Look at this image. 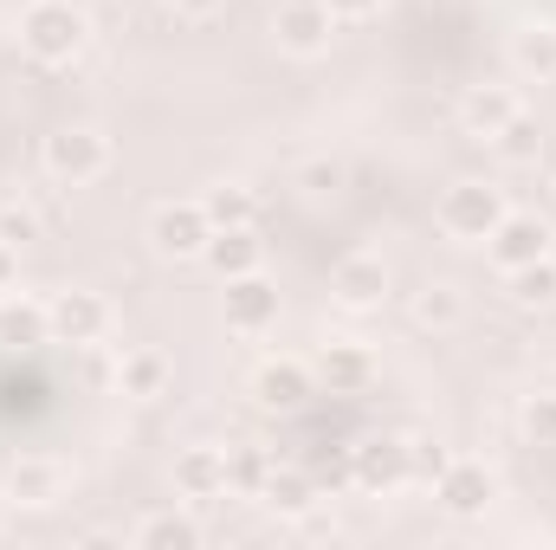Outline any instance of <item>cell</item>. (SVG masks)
<instances>
[{"label": "cell", "mask_w": 556, "mask_h": 550, "mask_svg": "<svg viewBox=\"0 0 556 550\" xmlns=\"http://www.w3.org/2000/svg\"><path fill=\"white\" fill-rule=\"evenodd\" d=\"M91 39V20L72 0H26L20 7V52L33 65H72Z\"/></svg>", "instance_id": "cell-1"}, {"label": "cell", "mask_w": 556, "mask_h": 550, "mask_svg": "<svg viewBox=\"0 0 556 550\" xmlns=\"http://www.w3.org/2000/svg\"><path fill=\"white\" fill-rule=\"evenodd\" d=\"M505 214H511L505 188H498V182H479V175H466V182L440 188V201H433L440 234H446V240H459V247H485V240H492V227H498Z\"/></svg>", "instance_id": "cell-2"}, {"label": "cell", "mask_w": 556, "mask_h": 550, "mask_svg": "<svg viewBox=\"0 0 556 550\" xmlns=\"http://www.w3.org/2000/svg\"><path fill=\"white\" fill-rule=\"evenodd\" d=\"M415 479V440L408 434H369L350 447V486L369 499H389Z\"/></svg>", "instance_id": "cell-3"}, {"label": "cell", "mask_w": 556, "mask_h": 550, "mask_svg": "<svg viewBox=\"0 0 556 550\" xmlns=\"http://www.w3.org/2000/svg\"><path fill=\"white\" fill-rule=\"evenodd\" d=\"M39 162H46V175L59 188H85V182H98L111 168V137L91 130V124H65V130H52L39 142Z\"/></svg>", "instance_id": "cell-4"}, {"label": "cell", "mask_w": 556, "mask_h": 550, "mask_svg": "<svg viewBox=\"0 0 556 550\" xmlns=\"http://www.w3.org/2000/svg\"><path fill=\"white\" fill-rule=\"evenodd\" d=\"M207 240H214V221H207V208H201V201H162V208L149 214V253H155V260H168V266L201 260V253H207Z\"/></svg>", "instance_id": "cell-5"}, {"label": "cell", "mask_w": 556, "mask_h": 550, "mask_svg": "<svg viewBox=\"0 0 556 550\" xmlns=\"http://www.w3.org/2000/svg\"><path fill=\"white\" fill-rule=\"evenodd\" d=\"M551 253H556V227L544 214H531V208H511V214L492 227V240H485V260H492L498 273H518V266L551 260Z\"/></svg>", "instance_id": "cell-6"}, {"label": "cell", "mask_w": 556, "mask_h": 550, "mask_svg": "<svg viewBox=\"0 0 556 550\" xmlns=\"http://www.w3.org/2000/svg\"><path fill=\"white\" fill-rule=\"evenodd\" d=\"M278 311H285V298H278V285L266 278V266L227 278V291H220V317H227L233 337H266L278 324Z\"/></svg>", "instance_id": "cell-7"}, {"label": "cell", "mask_w": 556, "mask_h": 550, "mask_svg": "<svg viewBox=\"0 0 556 550\" xmlns=\"http://www.w3.org/2000/svg\"><path fill=\"white\" fill-rule=\"evenodd\" d=\"M46 324H52V343H72V350H98V337L111 330V304L85 285L72 291H52L46 298Z\"/></svg>", "instance_id": "cell-8"}, {"label": "cell", "mask_w": 556, "mask_h": 550, "mask_svg": "<svg viewBox=\"0 0 556 550\" xmlns=\"http://www.w3.org/2000/svg\"><path fill=\"white\" fill-rule=\"evenodd\" d=\"M389 291H395V273H389V260L382 253H343L337 266H330V298L343 304V311H382L389 304Z\"/></svg>", "instance_id": "cell-9"}, {"label": "cell", "mask_w": 556, "mask_h": 550, "mask_svg": "<svg viewBox=\"0 0 556 550\" xmlns=\"http://www.w3.org/2000/svg\"><path fill=\"white\" fill-rule=\"evenodd\" d=\"M337 26L343 20L324 0H285L273 13V39H278V52H291V59H324L330 39H337Z\"/></svg>", "instance_id": "cell-10"}, {"label": "cell", "mask_w": 556, "mask_h": 550, "mask_svg": "<svg viewBox=\"0 0 556 550\" xmlns=\"http://www.w3.org/2000/svg\"><path fill=\"white\" fill-rule=\"evenodd\" d=\"M433 499L446 518H485L498 505V473L485 460H446V473L433 479Z\"/></svg>", "instance_id": "cell-11"}, {"label": "cell", "mask_w": 556, "mask_h": 550, "mask_svg": "<svg viewBox=\"0 0 556 550\" xmlns=\"http://www.w3.org/2000/svg\"><path fill=\"white\" fill-rule=\"evenodd\" d=\"M311 396H317V370L298 363V357H266L253 370V402L266 414H298Z\"/></svg>", "instance_id": "cell-12"}, {"label": "cell", "mask_w": 556, "mask_h": 550, "mask_svg": "<svg viewBox=\"0 0 556 550\" xmlns=\"http://www.w3.org/2000/svg\"><path fill=\"white\" fill-rule=\"evenodd\" d=\"M201 266L220 278V285L240 278V273H260V266H266V240H260V227H214Z\"/></svg>", "instance_id": "cell-13"}, {"label": "cell", "mask_w": 556, "mask_h": 550, "mask_svg": "<svg viewBox=\"0 0 556 550\" xmlns=\"http://www.w3.org/2000/svg\"><path fill=\"white\" fill-rule=\"evenodd\" d=\"M525 104H518V91L511 85H472L466 98H459V130L466 137H479V142H492L511 117H518Z\"/></svg>", "instance_id": "cell-14"}, {"label": "cell", "mask_w": 556, "mask_h": 550, "mask_svg": "<svg viewBox=\"0 0 556 550\" xmlns=\"http://www.w3.org/2000/svg\"><path fill=\"white\" fill-rule=\"evenodd\" d=\"M311 370H317V389H330V396H363L376 383V357L363 343H324V357Z\"/></svg>", "instance_id": "cell-15"}, {"label": "cell", "mask_w": 556, "mask_h": 550, "mask_svg": "<svg viewBox=\"0 0 556 550\" xmlns=\"http://www.w3.org/2000/svg\"><path fill=\"white\" fill-rule=\"evenodd\" d=\"M175 492L181 499H220L227 492V447H181L175 453Z\"/></svg>", "instance_id": "cell-16"}, {"label": "cell", "mask_w": 556, "mask_h": 550, "mask_svg": "<svg viewBox=\"0 0 556 550\" xmlns=\"http://www.w3.org/2000/svg\"><path fill=\"white\" fill-rule=\"evenodd\" d=\"M59 492H65V466L52 453H20L13 460L7 499H20V505H59Z\"/></svg>", "instance_id": "cell-17"}, {"label": "cell", "mask_w": 556, "mask_h": 550, "mask_svg": "<svg viewBox=\"0 0 556 550\" xmlns=\"http://www.w3.org/2000/svg\"><path fill=\"white\" fill-rule=\"evenodd\" d=\"M324 499V486H317V473H304V466H273V479L260 486V505L273 512V518H304L311 505Z\"/></svg>", "instance_id": "cell-18"}, {"label": "cell", "mask_w": 556, "mask_h": 550, "mask_svg": "<svg viewBox=\"0 0 556 550\" xmlns=\"http://www.w3.org/2000/svg\"><path fill=\"white\" fill-rule=\"evenodd\" d=\"M168 383H175V370H168L162 350H124V357H117V396H130V402H162Z\"/></svg>", "instance_id": "cell-19"}, {"label": "cell", "mask_w": 556, "mask_h": 550, "mask_svg": "<svg viewBox=\"0 0 556 550\" xmlns=\"http://www.w3.org/2000/svg\"><path fill=\"white\" fill-rule=\"evenodd\" d=\"M39 343H52L46 304H39V298L7 291V298H0V350H39Z\"/></svg>", "instance_id": "cell-20"}, {"label": "cell", "mask_w": 556, "mask_h": 550, "mask_svg": "<svg viewBox=\"0 0 556 550\" xmlns=\"http://www.w3.org/2000/svg\"><path fill=\"white\" fill-rule=\"evenodd\" d=\"M511 72L531 78V85H556V26L551 20L511 33Z\"/></svg>", "instance_id": "cell-21"}, {"label": "cell", "mask_w": 556, "mask_h": 550, "mask_svg": "<svg viewBox=\"0 0 556 550\" xmlns=\"http://www.w3.org/2000/svg\"><path fill=\"white\" fill-rule=\"evenodd\" d=\"M544 142H551L544 137V124H538L531 111H518V117L492 137V155H498L505 168H538V162H544Z\"/></svg>", "instance_id": "cell-22"}, {"label": "cell", "mask_w": 556, "mask_h": 550, "mask_svg": "<svg viewBox=\"0 0 556 550\" xmlns=\"http://www.w3.org/2000/svg\"><path fill=\"white\" fill-rule=\"evenodd\" d=\"M408 317H415L420 330H459V324H466V298H459V285L433 278V285H420V291H415Z\"/></svg>", "instance_id": "cell-23"}, {"label": "cell", "mask_w": 556, "mask_h": 550, "mask_svg": "<svg viewBox=\"0 0 556 550\" xmlns=\"http://www.w3.org/2000/svg\"><path fill=\"white\" fill-rule=\"evenodd\" d=\"M130 538H137L142 550H194V545H201V518L168 505V512H149Z\"/></svg>", "instance_id": "cell-24"}, {"label": "cell", "mask_w": 556, "mask_h": 550, "mask_svg": "<svg viewBox=\"0 0 556 550\" xmlns=\"http://www.w3.org/2000/svg\"><path fill=\"white\" fill-rule=\"evenodd\" d=\"M201 208H207L214 227H260V195H253L247 182H214V188L201 195Z\"/></svg>", "instance_id": "cell-25"}, {"label": "cell", "mask_w": 556, "mask_h": 550, "mask_svg": "<svg viewBox=\"0 0 556 550\" xmlns=\"http://www.w3.org/2000/svg\"><path fill=\"white\" fill-rule=\"evenodd\" d=\"M505 291H511V304H518V311H551V304H556V253H551V260L518 266V273H505Z\"/></svg>", "instance_id": "cell-26"}, {"label": "cell", "mask_w": 556, "mask_h": 550, "mask_svg": "<svg viewBox=\"0 0 556 550\" xmlns=\"http://www.w3.org/2000/svg\"><path fill=\"white\" fill-rule=\"evenodd\" d=\"M273 453L266 447H227V492H247V499H260V486L273 479Z\"/></svg>", "instance_id": "cell-27"}, {"label": "cell", "mask_w": 556, "mask_h": 550, "mask_svg": "<svg viewBox=\"0 0 556 550\" xmlns=\"http://www.w3.org/2000/svg\"><path fill=\"white\" fill-rule=\"evenodd\" d=\"M518 427H525V440H538V447H556V389H544V396H525V409H518Z\"/></svg>", "instance_id": "cell-28"}, {"label": "cell", "mask_w": 556, "mask_h": 550, "mask_svg": "<svg viewBox=\"0 0 556 550\" xmlns=\"http://www.w3.org/2000/svg\"><path fill=\"white\" fill-rule=\"evenodd\" d=\"M39 234H46V227H39V214H33L26 201H7V208H0V240H7L13 253H20V247H33Z\"/></svg>", "instance_id": "cell-29"}, {"label": "cell", "mask_w": 556, "mask_h": 550, "mask_svg": "<svg viewBox=\"0 0 556 550\" xmlns=\"http://www.w3.org/2000/svg\"><path fill=\"white\" fill-rule=\"evenodd\" d=\"M343 182H350V175H343V162H337V155H317V162H304V168H298V188H304V195H337Z\"/></svg>", "instance_id": "cell-30"}, {"label": "cell", "mask_w": 556, "mask_h": 550, "mask_svg": "<svg viewBox=\"0 0 556 550\" xmlns=\"http://www.w3.org/2000/svg\"><path fill=\"white\" fill-rule=\"evenodd\" d=\"M446 460H453V453H446L440 440H415V479H427V486H433V479L446 473Z\"/></svg>", "instance_id": "cell-31"}, {"label": "cell", "mask_w": 556, "mask_h": 550, "mask_svg": "<svg viewBox=\"0 0 556 550\" xmlns=\"http://www.w3.org/2000/svg\"><path fill=\"white\" fill-rule=\"evenodd\" d=\"M162 7H168L175 20H214V13H220L227 0H162Z\"/></svg>", "instance_id": "cell-32"}, {"label": "cell", "mask_w": 556, "mask_h": 550, "mask_svg": "<svg viewBox=\"0 0 556 550\" xmlns=\"http://www.w3.org/2000/svg\"><path fill=\"white\" fill-rule=\"evenodd\" d=\"M324 7H330L337 20H376V13H382L389 0H324Z\"/></svg>", "instance_id": "cell-33"}, {"label": "cell", "mask_w": 556, "mask_h": 550, "mask_svg": "<svg viewBox=\"0 0 556 550\" xmlns=\"http://www.w3.org/2000/svg\"><path fill=\"white\" fill-rule=\"evenodd\" d=\"M13 278H20V253H13V247L0 240V298L13 291Z\"/></svg>", "instance_id": "cell-34"}, {"label": "cell", "mask_w": 556, "mask_h": 550, "mask_svg": "<svg viewBox=\"0 0 556 550\" xmlns=\"http://www.w3.org/2000/svg\"><path fill=\"white\" fill-rule=\"evenodd\" d=\"M0 538H7V512H0Z\"/></svg>", "instance_id": "cell-35"}]
</instances>
